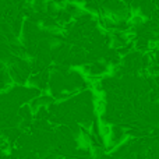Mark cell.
Masks as SVG:
<instances>
[{"label": "cell", "instance_id": "obj_1", "mask_svg": "<svg viewBox=\"0 0 159 159\" xmlns=\"http://www.w3.org/2000/svg\"><path fill=\"white\" fill-rule=\"evenodd\" d=\"M16 113L21 120H34V113H32V110H31V107L28 106V103L20 105V106L17 107Z\"/></svg>", "mask_w": 159, "mask_h": 159}, {"label": "cell", "instance_id": "obj_2", "mask_svg": "<svg viewBox=\"0 0 159 159\" xmlns=\"http://www.w3.org/2000/svg\"><path fill=\"white\" fill-rule=\"evenodd\" d=\"M105 112H106V101L101 96H95V99H93V113L102 115Z\"/></svg>", "mask_w": 159, "mask_h": 159}, {"label": "cell", "instance_id": "obj_3", "mask_svg": "<svg viewBox=\"0 0 159 159\" xmlns=\"http://www.w3.org/2000/svg\"><path fill=\"white\" fill-rule=\"evenodd\" d=\"M64 10H66L71 17H77L78 14L82 11V10H81V7L78 6V3H74V2H69V3H66V6H64Z\"/></svg>", "mask_w": 159, "mask_h": 159}, {"label": "cell", "instance_id": "obj_4", "mask_svg": "<svg viewBox=\"0 0 159 159\" xmlns=\"http://www.w3.org/2000/svg\"><path fill=\"white\" fill-rule=\"evenodd\" d=\"M0 64H2V61H0Z\"/></svg>", "mask_w": 159, "mask_h": 159}]
</instances>
